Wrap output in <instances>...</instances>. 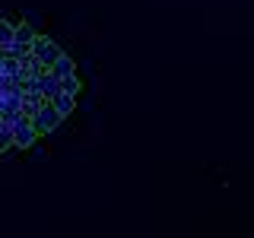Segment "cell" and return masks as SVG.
<instances>
[{
	"label": "cell",
	"mask_w": 254,
	"mask_h": 238,
	"mask_svg": "<svg viewBox=\"0 0 254 238\" xmlns=\"http://www.w3.org/2000/svg\"><path fill=\"white\" fill-rule=\"evenodd\" d=\"M45 102H48V99H45L42 92H35V89H32V92H22V99H19V115H22V118H32L38 108L45 105Z\"/></svg>",
	"instance_id": "4"
},
{
	"label": "cell",
	"mask_w": 254,
	"mask_h": 238,
	"mask_svg": "<svg viewBox=\"0 0 254 238\" xmlns=\"http://www.w3.org/2000/svg\"><path fill=\"white\" fill-rule=\"evenodd\" d=\"M38 92L45 95V99H51V95L61 92V79L51 73V70H45V73H38Z\"/></svg>",
	"instance_id": "5"
},
{
	"label": "cell",
	"mask_w": 254,
	"mask_h": 238,
	"mask_svg": "<svg viewBox=\"0 0 254 238\" xmlns=\"http://www.w3.org/2000/svg\"><path fill=\"white\" fill-rule=\"evenodd\" d=\"M48 102H51V105L58 108V111H61L64 118H67L70 111L76 108V95H67V92H58V95H51V99H48Z\"/></svg>",
	"instance_id": "6"
},
{
	"label": "cell",
	"mask_w": 254,
	"mask_h": 238,
	"mask_svg": "<svg viewBox=\"0 0 254 238\" xmlns=\"http://www.w3.org/2000/svg\"><path fill=\"white\" fill-rule=\"evenodd\" d=\"M48 70H51V73H54V76L61 79V76H70V73H76V63L70 60L67 54H61V58L54 60V63H51V67H48Z\"/></svg>",
	"instance_id": "7"
},
{
	"label": "cell",
	"mask_w": 254,
	"mask_h": 238,
	"mask_svg": "<svg viewBox=\"0 0 254 238\" xmlns=\"http://www.w3.org/2000/svg\"><path fill=\"white\" fill-rule=\"evenodd\" d=\"M38 140V130L32 127V118H16V124H13V149H29L32 143Z\"/></svg>",
	"instance_id": "3"
},
{
	"label": "cell",
	"mask_w": 254,
	"mask_h": 238,
	"mask_svg": "<svg viewBox=\"0 0 254 238\" xmlns=\"http://www.w3.org/2000/svg\"><path fill=\"white\" fill-rule=\"evenodd\" d=\"M0 153H13V124L0 121Z\"/></svg>",
	"instance_id": "9"
},
{
	"label": "cell",
	"mask_w": 254,
	"mask_h": 238,
	"mask_svg": "<svg viewBox=\"0 0 254 238\" xmlns=\"http://www.w3.org/2000/svg\"><path fill=\"white\" fill-rule=\"evenodd\" d=\"M32 54H35V58L42 60L45 67H51V63L58 60L64 51H61V45L54 42V38H48V35H35V38H32Z\"/></svg>",
	"instance_id": "2"
},
{
	"label": "cell",
	"mask_w": 254,
	"mask_h": 238,
	"mask_svg": "<svg viewBox=\"0 0 254 238\" xmlns=\"http://www.w3.org/2000/svg\"><path fill=\"white\" fill-rule=\"evenodd\" d=\"M79 89H83V83H79V76H76V73L61 76V92H67V95H79Z\"/></svg>",
	"instance_id": "11"
},
{
	"label": "cell",
	"mask_w": 254,
	"mask_h": 238,
	"mask_svg": "<svg viewBox=\"0 0 254 238\" xmlns=\"http://www.w3.org/2000/svg\"><path fill=\"white\" fill-rule=\"evenodd\" d=\"M61 124H64V115L51 105V102H45V105L32 115V127L38 130V137H42V133H54Z\"/></svg>",
	"instance_id": "1"
},
{
	"label": "cell",
	"mask_w": 254,
	"mask_h": 238,
	"mask_svg": "<svg viewBox=\"0 0 254 238\" xmlns=\"http://www.w3.org/2000/svg\"><path fill=\"white\" fill-rule=\"evenodd\" d=\"M13 32H16V22L13 19H0V48L13 42Z\"/></svg>",
	"instance_id": "12"
},
{
	"label": "cell",
	"mask_w": 254,
	"mask_h": 238,
	"mask_svg": "<svg viewBox=\"0 0 254 238\" xmlns=\"http://www.w3.org/2000/svg\"><path fill=\"white\" fill-rule=\"evenodd\" d=\"M32 38H35V29H32L29 22H16V32H13V42L32 45Z\"/></svg>",
	"instance_id": "10"
},
{
	"label": "cell",
	"mask_w": 254,
	"mask_h": 238,
	"mask_svg": "<svg viewBox=\"0 0 254 238\" xmlns=\"http://www.w3.org/2000/svg\"><path fill=\"white\" fill-rule=\"evenodd\" d=\"M0 54H3V58H26V54H32V45H22V42H10V45H3L0 48Z\"/></svg>",
	"instance_id": "8"
}]
</instances>
